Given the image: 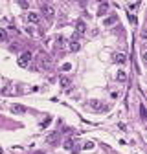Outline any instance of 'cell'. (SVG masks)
I'll list each match as a JSON object with an SVG mask.
<instances>
[{"instance_id": "1", "label": "cell", "mask_w": 147, "mask_h": 154, "mask_svg": "<svg viewBox=\"0 0 147 154\" xmlns=\"http://www.w3.org/2000/svg\"><path fill=\"white\" fill-rule=\"evenodd\" d=\"M31 53H29V52H24L22 53V55H20L18 57V66H22V68H26L28 66V64H29V61H31Z\"/></svg>"}, {"instance_id": "2", "label": "cell", "mask_w": 147, "mask_h": 154, "mask_svg": "<svg viewBox=\"0 0 147 154\" xmlns=\"http://www.w3.org/2000/svg\"><path fill=\"white\" fill-rule=\"evenodd\" d=\"M40 11H42V15H44V17H48V18H52L53 15H55L53 7H52V6H48V4H42V6H40Z\"/></svg>"}, {"instance_id": "3", "label": "cell", "mask_w": 147, "mask_h": 154, "mask_svg": "<svg viewBox=\"0 0 147 154\" xmlns=\"http://www.w3.org/2000/svg\"><path fill=\"white\" fill-rule=\"evenodd\" d=\"M75 29H77L79 35H83V33L87 31V24H85L83 20H77V22H75Z\"/></svg>"}, {"instance_id": "4", "label": "cell", "mask_w": 147, "mask_h": 154, "mask_svg": "<svg viewBox=\"0 0 147 154\" xmlns=\"http://www.w3.org/2000/svg\"><path fill=\"white\" fill-rule=\"evenodd\" d=\"M125 61H127L125 53H116V55H114V62H116V64H123Z\"/></svg>"}, {"instance_id": "5", "label": "cell", "mask_w": 147, "mask_h": 154, "mask_svg": "<svg viewBox=\"0 0 147 154\" xmlns=\"http://www.w3.org/2000/svg\"><path fill=\"white\" fill-rule=\"evenodd\" d=\"M28 20H29V22H33V24H37V22L40 20L39 13H28Z\"/></svg>"}, {"instance_id": "6", "label": "cell", "mask_w": 147, "mask_h": 154, "mask_svg": "<svg viewBox=\"0 0 147 154\" xmlns=\"http://www.w3.org/2000/svg\"><path fill=\"white\" fill-rule=\"evenodd\" d=\"M116 20H118V17H116V15H112V17H109V18H105V20H103V26H112Z\"/></svg>"}, {"instance_id": "7", "label": "cell", "mask_w": 147, "mask_h": 154, "mask_svg": "<svg viewBox=\"0 0 147 154\" xmlns=\"http://www.w3.org/2000/svg\"><path fill=\"white\" fill-rule=\"evenodd\" d=\"M11 110L17 112V114H24V112H26V107H22V105H13Z\"/></svg>"}, {"instance_id": "8", "label": "cell", "mask_w": 147, "mask_h": 154, "mask_svg": "<svg viewBox=\"0 0 147 154\" xmlns=\"http://www.w3.org/2000/svg\"><path fill=\"white\" fill-rule=\"evenodd\" d=\"M57 138H59V132H53V134H50V136H48V143H55V141H57Z\"/></svg>"}, {"instance_id": "9", "label": "cell", "mask_w": 147, "mask_h": 154, "mask_svg": "<svg viewBox=\"0 0 147 154\" xmlns=\"http://www.w3.org/2000/svg\"><path fill=\"white\" fill-rule=\"evenodd\" d=\"M107 9H109V4H101L99 9H98V15H105V13H107Z\"/></svg>"}, {"instance_id": "10", "label": "cell", "mask_w": 147, "mask_h": 154, "mask_svg": "<svg viewBox=\"0 0 147 154\" xmlns=\"http://www.w3.org/2000/svg\"><path fill=\"white\" fill-rule=\"evenodd\" d=\"M64 149H68V151H72V149H74V141H72V138H68V140L64 141Z\"/></svg>"}, {"instance_id": "11", "label": "cell", "mask_w": 147, "mask_h": 154, "mask_svg": "<svg viewBox=\"0 0 147 154\" xmlns=\"http://www.w3.org/2000/svg\"><path fill=\"white\" fill-rule=\"evenodd\" d=\"M116 77H118L120 83H125V81H127V75H125V72H118V75H116Z\"/></svg>"}, {"instance_id": "12", "label": "cell", "mask_w": 147, "mask_h": 154, "mask_svg": "<svg viewBox=\"0 0 147 154\" xmlns=\"http://www.w3.org/2000/svg\"><path fill=\"white\" fill-rule=\"evenodd\" d=\"M90 107H92L94 110H101V105H99V101H96V99H94V101H90Z\"/></svg>"}, {"instance_id": "13", "label": "cell", "mask_w": 147, "mask_h": 154, "mask_svg": "<svg viewBox=\"0 0 147 154\" xmlns=\"http://www.w3.org/2000/svg\"><path fill=\"white\" fill-rule=\"evenodd\" d=\"M77 50H79V42H70V52H77Z\"/></svg>"}, {"instance_id": "14", "label": "cell", "mask_w": 147, "mask_h": 154, "mask_svg": "<svg viewBox=\"0 0 147 154\" xmlns=\"http://www.w3.org/2000/svg\"><path fill=\"white\" fill-rule=\"evenodd\" d=\"M83 149H85V151H90V149H94V141H85Z\"/></svg>"}, {"instance_id": "15", "label": "cell", "mask_w": 147, "mask_h": 154, "mask_svg": "<svg viewBox=\"0 0 147 154\" xmlns=\"http://www.w3.org/2000/svg\"><path fill=\"white\" fill-rule=\"evenodd\" d=\"M61 70H63V72H70V70H72V64H70V62H64L63 66H61Z\"/></svg>"}, {"instance_id": "16", "label": "cell", "mask_w": 147, "mask_h": 154, "mask_svg": "<svg viewBox=\"0 0 147 154\" xmlns=\"http://www.w3.org/2000/svg\"><path fill=\"white\" fill-rule=\"evenodd\" d=\"M0 41H8V33H6V29H0Z\"/></svg>"}, {"instance_id": "17", "label": "cell", "mask_w": 147, "mask_h": 154, "mask_svg": "<svg viewBox=\"0 0 147 154\" xmlns=\"http://www.w3.org/2000/svg\"><path fill=\"white\" fill-rule=\"evenodd\" d=\"M50 121H52V117H50V116H46V119H44V121L40 123V127H42V128H44V127H48V125H50Z\"/></svg>"}, {"instance_id": "18", "label": "cell", "mask_w": 147, "mask_h": 154, "mask_svg": "<svg viewBox=\"0 0 147 154\" xmlns=\"http://www.w3.org/2000/svg\"><path fill=\"white\" fill-rule=\"evenodd\" d=\"M140 116H142V119H145V117H147V114H145V107H144V105H140Z\"/></svg>"}, {"instance_id": "19", "label": "cell", "mask_w": 147, "mask_h": 154, "mask_svg": "<svg viewBox=\"0 0 147 154\" xmlns=\"http://www.w3.org/2000/svg\"><path fill=\"white\" fill-rule=\"evenodd\" d=\"M61 84H63V86H68V84H70V79H68V77H63V79H61Z\"/></svg>"}, {"instance_id": "20", "label": "cell", "mask_w": 147, "mask_h": 154, "mask_svg": "<svg viewBox=\"0 0 147 154\" xmlns=\"http://www.w3.org/2000/svg\"><path fill=\"white\" fill-rule=\"evenodd\" d=\"M129 20H131V22H133V24H136V22H138V18H136V17H134V15H129Z\"/></svg>"}, {"instance_id": "21", "label": "cell", "mask_w": 147, "mask_h": 154, "mask_svg": "<svg viewBox=\"0 0 147 154\" xmlns=\"http://www.w3.org/2000/svg\"><path fill=\"white\" fill-rule=\"evenodd\" d=\"M18 6H20V7H24V9H26V7H28V2H24V0H20V2H18Z\"/></svg>"}, {"instance_id": "22", "label": "cell", "mask_w": 147, "mask_h": 154, "mask_svg": "<svg viewBox=\"0 0 147 154\" xmlns=\"http://www.w3.org/2000/svg\"><path fill=\"white\" fill-rule=\"evenodd\" d=\"M0 154H2V147H0Z\"/></svg>"}]
</instances>
